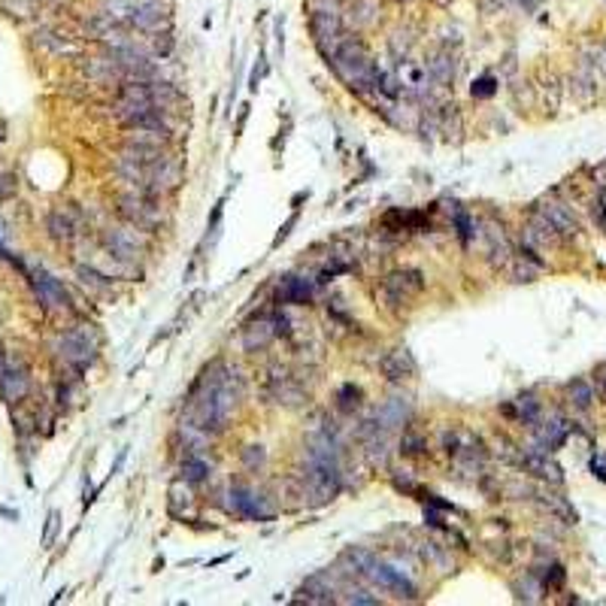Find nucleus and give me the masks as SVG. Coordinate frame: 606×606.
<instances>
[{"mask_svg":"<svg viewBox=\"0 0 606 606\" xmlns=\"http://www.w3.org/2000/svg\"><path fill=\"white\" fill-rule=\"evenodd\" d=\"M358 397H361V391H358L355 385H346V388L340 391V410H342V412H352L355 406L361 404V400H358Z\"/></svg>","mask_w":606,"mask_h":606,"instance_id":"obj_20","label":"nucleus"},{"mask_svg":"<svg viewBox=\"0 0 606 606\" xmlns=\"http://www.w3.org/2000/svg\"><path fill=\"white\" fill-rule=\"evenodd\" d=\"M27 370L21 361H3V367H0V388H3L6 400H21L27 394Z\"/></svg>","mask_w":606,"mask_h":606,"instance_id":"obj_2","label":"nucleus"},{"mask_svg":"<svg viewBox=\"0 0 606 606\" xmlns=\"http://www.w3.org/2000/svg\"><path fill=\"white\" fill-rule=\"evenodd\" d=\"M570 400L576 406H579V410H588L591 406V400H594V391H591V385L588 382H582V379H576V382H570Z\"/></svg>","mask_w":606,"mask_h":606,"instance_id":"obj_18","label":"nucleus"},{"mask_svg":"<svg viewBox=\"0 0 606 606\" xmlns=\"http://www.w3.org/2000/svg\"><path fill=\"white\" fill-rule=\"evenodd\" d=\"M36 294H40V301L46 306H61L67 303V294H64V288L58 285L55 279H49V276H40L36 279Z\"/></svg>","mask_w":606,"mask_h":606,"instance_id":"obj_12","label":"nucleus"},{"mask_svg":"<svg viewBox=\"0 0 606 606\" xmlns=\"http://www.w3.org/2000/svg\"><path fill=\"white\" fill-rule=\"evenodd\" d=\"M400 452H404L406 458L425 455V452H428L425 434H421V430H415V428H406V430H404V436H400Z\"/></svg>","mask_w":606,"mask_h":606,"instance_id":"obj_13","label":"nucleus"},{"mask_svg":"<svg viewBox=\"0 0 606 606\" xmlns=\"http://www.w3.org/2000/svg\"><path fill=\"white\" fill-rule=\"evenodd\" d=\"M207 461L203 458H197V455H188L185 458V464H182V476H185V482H203L207 479Z\"/></svg>","mask_w":606,"mask_h":606,"instance_id":"obj_16","label":"nucleus"},{"mask_svg":"<svg viewBox=\"0 0 606 606\" xmlns=\"http://www.w3.org/2000/svg\"><path fill=\"white\" fill-rule=\"evenodd\" d=\"M130 21L140 31H158L161 21H164V6L158 0H137L134 10H130Z\"/></svg>","mask_w":606,"mask_h":606,"instance_id":"obj_6","label":"nucleus"},{"mask_svg":"<svg viewBox=\"0 0 606 606\" xmlns=\"http://www.w3.org/2000/svg\"><path fill=\"white\" fill-rule=\"evenodd\" d=\"M518 406H522V415H524L528 421L537 419V404H534V397H522V400H518Z\"/></svg>","mask_w":606,"mask_h":606,"instance_id":"obj_21","label":"nucleus"},{"mask_svg":"<svg viewBox=\"0 0 606 606\" xmlns=\"http://www.w3.org/2000/svg\"><path fill=\"white\" fill-rule=\"evenodd\" d=\"M106 246L119 255V258H134V255H137V240L130 237V233H125V231H113V233H109Z\"/></svg>","mask_w":606,"mask_h":606,"instance_id":"obj_15","label":"nucleus"},{"mask_svg":"<svg viewBox=\"0 0 606 606\" xmlns=\"http://www.w3.org/2000/svg\"><path fill=\"white\" fill-rule=\"evenodd\" d=\"M524 464L531 467V470L534 473H539V476H549V479H561V470L558 467H555L552 461H546L543 455H534V452H531V455H524Z\"/></svg>","mask_w":606,"mask_h":606,"instance_id":"obj_17","label":"nucleus"},{"mask_svg":"<svg viewBox=\"0 0 606 606\" xmlns=\"http://www.w3.org/2000/svg\"><path fill=\"white\" fill-rule=\"evenodd\" d=\"M49 231H52L55 240H70L73 237V222L64 213H55V215H49Z\"/></svg>","mask_w":606,"mask_h":606,"instance_id":"obj_19","label":"nucleus"},{"mask_svg":"<svg viewBox=\"0 0 606 606\" xmlns=\"http://www.w3.org/2000/svg\"><path fill=\"white\" fill-rule=\"evenodd\" d=\"M543 215L546 222L555 228V233H564V237H573L576 231H579V224H576L573 213L564 207V203H546L543 207Z\"/></svg>","mask_w":606,"mask_h":606,"instance_id":"obj_8","label":"nucleus"},{"mask_svg":"<svg viewBox=\"0 0 606 606\" xmlns=\"http://www.w3.org/2000/svg\"><path fill=\"white\" fill-rule=\"evenodd\" d=\"M294 222H297V215H291V218H288V222H285V228H282V231H279V237H276V240H273V246H279V243H282V240H285V237H288V231H291V228H294Z\"/></svg>","mask_w":606,"mask_h":606,"instance_id":"obj_23","label":"nucleus"},{"mask_svg":"<svg viewBox=\"0 0 606 606\" xmlns=\"http://www.w3.org/2000/svg\"><path fill=\"white\" fill-rule=\"evenodd\" d=\"M406 415H410V404L404 397H391L385 400V406L376 412V428H394V425H404Z\"/></svg>","mask_w":606,"mask_h":606,"instance_id":"obj_9","label":"nucleus"},{"mask_svg":"<svg viewBox=\"0 0 606 606\" xmlns=\"http://www.w3.org/2000/svg\"><path fill=\"white\" fill-rule=\"evenodd\" d=\"M382 291H385V297H388L391 306L406 303V301H410V294L421 291V276L412 273V270H410V273H391L388 279H385Z\"/></svg>","mask_w":606,"mask_h":606,"instance_id":"obj_4","label":"nucleus"},{"mask_svg":"<svg viewBox=\"0 0 606 606\" xmlns=\"http://www.w3.org/2000/svg\"><path fill=\"white\" fill-rule=\"evenodd\" d=\"M358 561H364V564H367V573L373 576L376 582H382L385 588H394V591H406V594L412 597V591H415V588H412L410 582L404 579V576H397V573H394L391 567H385V564H376V561H370L367 555H358Z\"/></svg>","mask_w":606,"mask_h":606,"instance_id":"obj_7","label":"nucleus"},{"mask_svg":"<svg viewBox=\"0 0 606 606\" xmlns=\"http://www.w3.org/2000/svg\"><path fill=\"white\" fill-rule=\"evenodd\" d=\"M61 349H64V358H67V361H73L76 367H85L94 358L97 342L89 337V331H70V334H64Z\"/></svg>","mask_w":606,"mask_h":606,"instance_id":"obj_3","label":"nucleus"},{"mask_svg":"<svg viewBox=\"0 0 606 606\" xmlns=\"http://www.w3.org/2000/svg\"><path fill=\"white\" fill-rule=\"evenodd\" d=\"M310 27H312V36H316V46L318 52L325 58L334 55L337 43L342 40V21L337 12L331 10H312L310 12Z\"/></svg>","mask_w":606,"mask_h":606,"instance_id":"obj_1","label":"nucleus"},{"mask_svg":"<svg viewBox=\"0 0 606 606\" xmlns=\"http://www.w3.org/2000/svg\"><path fill=\"white\" fill-rule=\"evenodd\" d=\"M491 91H494V82H491V79H479V82L473 85V94H479V97H488Z\"/></svg>","mask_w":606,"mask_h":606,"instance_id":"obj_22","label":"nucleus"},{"mask_svg":"<svg viewBox=\"0 0 606 606\" xmlns=\"http://www.w3.org/2000/svg\"><path fill=\"white\" fill-rule=\"evenodd\" d=\"M167 509L176 518H194V498H191V485L185 479L173 482L170 491H167Z\"/></svg>","mask_w":606,"mask_h":606,"instance_id":"obj_5","label":"nucleus"},{"mask_svg":"<svg viewBox=\"0 0 606 606\" xmlns=\"http://www.w3.org/2000/svg\"><path fill=\"white\" fill-rule=\"evenodd\" d=\"M310 294H312V288L306 285L303 279H288L285 285L279 288V303H303V301H310Z\"/></svg>","mask_w":606,"mask_h":606,"instance_id":"obj_14","label":"nucleus"},{"mask_svg":"<svg viewBox=\"0 0 606 606\" xmlns=\"http://www.w3.org/2000/svg\"><path fill=\"white\" fill-rule=\"evenodd\" d=\"M597 388H601V394H603V397H606V370H603V373H601V376H597Z\"/></svg>","mask_w":606,"mask_h":606,"instance_id":"obj_24","label":"nucleus"},{"mask_svg":"<svg viewBox=\"0 0 606 606\" xmlns=\"http://www.w3.org/2000/svg\"><path fill=\"white\" fill-rule=\"evenodd\" d=\"M382 370H385V376H388V379H404V376H410L415 370V364H412L410 352H400V349H397V352H391L382 361Z\"/></svg>","mask_w":606,"mask_h":606,"instance_id":"obj_11","label":"nucleus"},{"mask_svg":"<svg viewBox=\"0 0 606 606\" xmlns=\"http://www.w3.org/2000/svg\"><path fill=\"white\" fill-rule=\"evenodd\" d=\"M231 498H233L231 503H233V509H237V513H243V515H249V518H270L267 509H261L258 498H255L252 491H246V488H233Z\"/></svg>","mask_w":606,"mask_h":606,"instance_id":"obj_10","label":"nucleus"}]
</instances>
